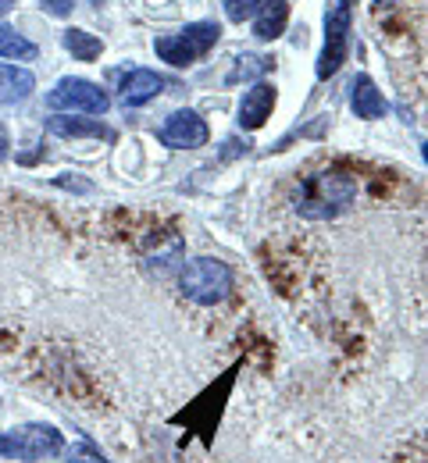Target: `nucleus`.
Instances as JSON below:
<instances>
[{"mask_svg": "<svg viewBox=\"0 0 428 463\" xmlns=\"http://www.w3.org/2000/svg\"><path fill=\"white\" fill-rule=\"evenodd\" d=\"M378 4H396V0H378Z\"/></svg>", "mask_w": 428, "mask_h": 463, "instance_id": "nucleus-22", "label": "nucleus"}, {"mask_svg": "<svg viewBox=\"0 0 428 463\" xmlns=\"http://www.w3.org/2000/svg\"><path fill=\"white\" fill-rule=\"evenodd\" d=\"M64 453V435L54 424H22L14 431H0V457L7 460H51Z\"/></svg>", "mask_w": 428, "mask_h": 463, "instance_id": "nucleus-3", "label": "nucleus"}, {"mask_svg": "<svg viewBox=\"0 0 428 463\" xmlns=\"http://www.w3.org/2000/svg\"><path fill=\"white\" fill-rule=\"evenodd\" d=\"M275 111V86L271 82H257L253 90H246L243 104H240V125L243 128H261Z\"/></svg>", "mask_w": 428, "mask_h": 463, "instance_id": "nucleus-9", "label": "nucleus"}, {"mask_svg": "<svg viewBox=\"0 0 428 463\" xmlns=\"http://www.w3.org/2000/svg\"><path fill=\"white\" fill-rule=\"evenodd\" d=\"M36 90V79L29 68L0 64V104H18Z\"/></svg>", "mask_w": 428, "mask_h": 463, "instance_id": "nucleus-12", "label": "nucleus"}, {"mask_svg": "<svg viewBox=\"0 0 428 463\" xmlns=\"http://www.w3.org/2000/svg\"><path fill=\"white\" fill-rule=\"evenodd\" d=\"M47 104L54 108V111H79V115H104L108 108H111V100H108V93L100 90V86H93V82H86V79H62L51 93H47Z\"/></svg>", "mask_w": 428, "mask_h": 463, "instance_id": "nucleus-5", "label": "nucleus"}, {"mask_svg": "<svg viewBox=\"0 0 428 463\" xmlns=\"http://www.w3.org/2000/svg\"><path fill=\"white\" fill-rule=\"evenodd\" d=\"M286 22H290V4L286 0H264L257 18H253V33H257V40H279L286 33Z\"/></svg>", "mask_w": 428, "mask_h": 463, "instance_id": "nucleus-11", "label": "nucleus"}, {"mask_svg": "<svg viewBox=\"0 0 428 463\" xmlns=\"http://www.w3.org/2000/svg\"><path fill=\"white\" fill-rule=\"evenodd\" d=\"M422 154H425V161H428V143H425V146H422Z\"/></svg>", "mask_w": 428, "mask_h": 463, "instance_id": "nucleus-21", "label": "nucleus"}, {"mask_svg": "<svg viewBox=\"0 0 428 463\" xmlns=\"http://www.w3.org/2000/svg\"><path fill=\"white\" fill-rule=\"evenodd\" d=\"M218 36H222V29L214 22H196V25H185L183 33H176V36L154 40V51L168 61V64L185 68V64H193L196 58H204L218 43Z\"/></svg>", "mask_w": 428, "mask_h": 463, "instance_id": "nucleus-4", "label": "nucleus"}, {"mask_svg": "<svg viewBox=\"0 0 428 463\" xmlns=\"http://www.w3.org/2000/svg\"><path fill=\"white\" fill-rule=\"evenodd\" d=\"M157 136H161V143L172 146V150H196V146L207 143L211 132H207V121L196 115V111H176V115L161 125Z\"/></svg>", "mask_w": 428, "mask_h": 463, "instance_id": "nucleus-7", "label": "nucleus"}, {"mask_svg": "<svg viewBox=\"0 0 428 463\" xmlns=\"http://www.w3.org/2000/svg\"><path fill=\"white\" fill-rule=\"evenodd\" d=\"M47 132L62 136V139H108L111 132L93 121V118H71V115H54L47 118Z\"/></svg>", "mask_w": 428, "mask_h": 463, "instance_id": "nucleus-10", "label": "nucleus"}, {"mask_svg": "<svg viewBox=\"0 0 428 463\" xmlns=\"http://www.w3.org/2000/svg\"><path fill=\"white\" fill-rule=\"evenodd\" d=\"M7 150H11V136H7V128L0 125V165L7 161Z\"/></svg>", "mask_w": 428, "mask_h": 463, "instance_id": "nucleus-19", "label": "nucleus"}, {"mask_svg": "<svg viewBox=\"0 0 428 463\" xmlns=\"http://www.w3.org/2000/svg\"><path fill=\"white\" fill-rule=\"evenodd\" d=\"M82 457H86V463H108L97 449H90V446H82Z\"/></svg>", "mask_w": 428, "mask_h": 463, "instance_id": "nucleus-20", "label": "nucleus"}, {"mask_svg": "<svg viewBox=\"0 0 428 463\" xmlns=\"http://www.w3.org/2000/svg\"><path fill=\"white\" fill-rule=\"evenodd\" d=\"M350 104H354L357 118H365V121H375V118L385 115V97L375 90V82H371L367 75H357V79H354V86H350Z\"/></svg>", "mask_w": 428, "mask_h": 463, "instance_id": "nucleus-13", "label": "nucleus"}, {"mask_svg": "<svg viewBox=\"0 0 428 463\" xmlns=\"http://www.w3.org/2000/svg\"><path fill=\"white\" fill-rule=\"evenodd\" d=\"M64 47L71 51L75 61H97L100 51H104V43H100L93 33H86V29H68V33H64Z\"/></svg>", "mask_w": 428, "mask_h": 463, "instance_id": "nucleus-14", "label": "nucleus"}, {"mask_svg": "<svg viewBox=\"0 0 428 463\" xmlns=\"http://www.w3.org/2000/svg\"><path fill=\"white\" fill-rule=\"evenodd\" d=\"M264 64H261V58H240V64H236V71L229 75V82H236V79H243V75H253V71H261Z\"/></svg>", "mask_w": 428, "mask_h": 463, "instance_id": "nucleus-17", "label": "nucleus"}, {"mask_svg": "<svg viewBox=\"0 0 428 463\" xmlns=\"http://www.w3.org/2000/svg\"><path fill=\"white\" fill-rule=\"evenodd\" d=\"M179 289L185 299H193L200 307H214L233 292V268L214 257H196L183 268Z\"/></svg>", "mask_w": 428, "mask_h": 463, "instance_id": "nucleus-2", "label": "nucleus"}, {"mask_svg": "<svg viewBox=\"0 0 428 463\" xmlns=\"http://www.w3.org/2000/svg\"><path fill=\"white\" fill-rule=\"evenodd\" d=\"M0 58H14V61H33L36 58V43H29L22 33L14 29H0Z\"/></svg>", "mask_w": 428, "mask_h": 463, "instance_id": "nucleus-15", "label": "nucleus"}, {"mask_svg": "<svg viewBox=\"0 0 428 463\" xmlns=\"http://www.w3.org/2000/svg\"><path fill=\"white\" fill-rule=\"evenodd\" d=\"M347 43H350V4L332 0V7L325 11V51H321V64H318L321 79L339 71V64L347 61Z\"/></svg>", "mask_w": 428, "mask_h": 463, "instance_id": "nucleus-6", "label": "nucleus"}, {"mask_svg": "<svg viewBox=\"0 0 428 463\" xmlns=\"http://www.w3.org/2000/svg\"><path fill=\"white\" fill-rule=\"evenodd\" d=\"M161 90H165V79H161L157 71H150V68H132L122 79V104L125 108H143V104H150Z\"/></svg>", "mask_w": 428, "mask_h": 463, "instance_id": "nucleus-8", "label": "nucleus"}, {"mask_svg": "<svg viewBox=\"0 0 428 463\" xmlns=\"http://www.w3.org/2000/svg\"><path fill=\"white\" fill-rule=\"evenodd\" d=\"M40 4H43V11L54 14V18H64V14L71 11V0H40Z\"/></svg>", "mask_w": 428, "mask_h": 463, "instance_id": "nucleus-18", "label": "nucleus"}, {"mask_svg": "<svg viewBox=\"0 0 428 463\" xmlns=\"http://www.w3.org/2000/svg\"><path fill=\"white\" fill-rule=\"evenodd\" d=\"M261 4H264V0H225V14H229L233 22H243L253 11H261Z\"/></svg>", "mask_w": 428, "mask_h": 463, "instance_id": "nucleus-16", "label": "nucleus"}, {"mask_svg": "<svg viewBox=\"0 0 428 463\" xmlns=\"http://www.w3.org/2000/svg\"><path fill=\"white\" fill-rule=\"evenodd\" d=\"M357 196V182L350 175L339 172H321L310 175L300 189V200H297V211L304 218H336L339 211H347Z\"/></svg>", "mask_w": 428, "mask_h": 463, "instance_id": "nucleus-1", "label": "nucleus"}]
</instances>
